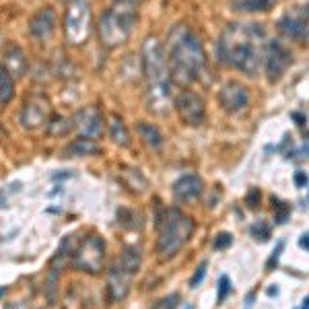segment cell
Here are the masks:
<instances>
[{"mask_svg":"<svg viewBox=\"0 0 309 309\" xmlns=\"http://www.w3.org/2000/svg\"><path fill=\"white\" fill-rule=\"evenodd\" d=\"M202 190H204L202 177L188 173V175H181L173 184V196L179 202H194L202 194Z\"/></svg>","mask_w":309,"mask_h":309,"instance_id":"cell-15","label":"cell"},{"mask_svg":"<svg viewBox=\"0 0 309 309\" xmlns=\"http://www.w3.org/2000/svg\"><path fill=\"white\" fill-rule=\"evenodd\" d=\"M260 198H262V194L258 188H251L249 194H247V206H251V208H258L260 206Z\"/></svg>","mask_w":309,"mask_h":309,"instance_id":"cell-32","label":"cell"},{"mask_svg":"<svg viewBox=\"0 0 309 309\" xmlns=\"http://www.w3.org/2000/svg\"><path fill=\"white\" fill-rule=\"evenodd\" d=\"M109 134H111V138L116 144H120V146L130 144V132H128V128H126V124L116 116L109 120Z\"/></svg>","mask_w":309,"mask_h":309,"instance_id":"cell-22","label":"cell"},{"mask_svg":"<svg viewBox=\"0 0 309 309\" xmlns=\"http://www.w3.org/2000/svg\"><path fill=\"white\" fill-rule=\"evenodd\" d=\"M307 303H309V301H307V297H305V299H303V303H301V307H299V309H307V307H309Z\"/></svg>","mask_w":309,"mask_h":309,"instance_id":"cell-37","label":"cell"},{"mask_svg":"<svg viewBox=\"0 0 309 309\" xmlns=\"http://www.w3.org/2000/svg\"><path fill=\"white\" fill-rule=\"evenodd\" d=\"M118 262L126 270H130L132 274H136V272H138V268H140V251L136 247H126L122 258Z\"/></svg>","mask_w":309,"mask_h":309,"instance_id":"cell-23","label":"cell"},{"mask_svg":"<svg viewBox=\"0 0 309 309\" xmlns=\"http://www.w3.org/2000/svg\"><path fill=\"white\" fill-rule=\"evenodd\" d=\"M97 153H101V148L91 138H76L66 148V157H87V155H97Z\"/></svg>","mask_w":309,"mask_h":309,"instance_id":"cell-18","label":"cell"},{"mask_svg":"<svg viewBox=\"0 0 309 309\" xmlns=\"http://www.w3.org/2000/svg\"><path fill=\"white\" fill-rule=\"evenodd\" d=\"M159 239H157V254L161 260L173 258L184 247L194 233V221L177 208H165L159 216Z\"/></svg>","mask_w":309,"mask_h":309,"instance_id":"cell-4","label":"cell"},{"mask_svg":"<svg viewBox=\"0 0 309 309\" xmlns=\"http://www.w3.org/2000/svg\"><path fill=\"white\" fill-rule=\"evenodd\" d=\"M66 39L72 45H81L89 39L91 33V6L89 0H70L64 19Z\"/></svg>","mask_w":309,"mask_h":309,"instance_id":"cell-6","label":"cell"},{"mask_svg":"<svg viewBox=\"0 0 309 309\" xmlns=\"http://www.w3.org/2000/svg\"><path fill=\"white\" fill-rule=\"evenodd\" d=\"M72 128H74V126H72V120H66V118H62V116H54V118L50 120V128H48V132L54 134V136H60V134L70 132Z\"/></svg>","mask_w":309,"mask_h":309,"instance_id":"cell-24","label":"cell"},{"mask_svg":"<svg viewBox=\"0 0 309 309\" xmlns=\"http://www.w3.org/2000/svg\"><path fill=\"white\" fill-rule=\"evenodd\" d=\"M15 97V81L2 66H0V109L6 107Z\"/></svg>","mask_w":309,"mask_h":309,"instance_id":"cell-21","label":"cell"},{"mask_svg":"<svg viewBox=\"0 0 309 309\" xmlns=\"http://www.w3.org/2000/svg\"><path fill=\"white\" fill-rule=\"evenodd\" d=\"M233 243V235L231 233H219L214 237V249H227Z\"/></svg>","mask_w":309,"mask_h":309,"instance_id":"cell-29","label":"cell"},{"mask_svg":"<svg viewBox=\"0 0 309 309\" xmlns=\"http://www.w3.org/2000/svg\"><path fill=\"white\" fill-rule=\"evenodd\" d=\"M295 186L297 188H305L307 186V173H305V171H297V173H295Z\"/></svg>","mask_w":309,"mask_h":309,"instance_id":"cell-33","label":"cell"},{"mask_svg":"<svg viewBox=\"0 0 309 309\" xmlns=\"http://www.w3.org/2000/svg\"><path fill=\"white\" fill-rule=\"evenodd\" d=\"M169 78L179 87H188L194 81L208 72L206 68V54L200 39L194 33L179 25L171 31V48H169Z\"/></svg>","mask_w":309,"mask_h":309,"instance_id":"cell-2","label":"cell"},{"mask_svg":"<svg viewBox=\"0 0 309 309\" xmlns=\"http://www.w3.org/2000/svg\"><path fill=\"white\" fill-rule=\"evenodd\" d=\"M177 305H179V295L177 293H171V295L163 297L161 301H157L151 309H177Z\"/></svg>","mask_w":309,"mask_h":309,"instance_id":"cell-26","label":"cell"},{"mask_svg":"<svg viewBox=\"0 0 309 309\" xmlns=\"http://www.w3.org/2000/svg\"><path fill=\"white\" fill-rule=\"evenodd\" d=\"M264 29L260 25H231L216 43L219 60L237 68L247 76H256L262 64L264 50Z\"/></svg>","mask_w":309,"mask_h":309,"instance_id":"cell-1","label":"cell"},{"mask_svg":"<svg viewBox=\"0 0 309 309\" xmlns=\"http://www.w3.org/2000/svg\"><path fill=\"white\" fill-rule=\"evenodd\" d=\"M251 235H256L262 241H266V239H270V227L264 221H258L251 225Z\"/></svg>","mask_w":309,"mask_h":309,"instance_id":"cell-28","label":"cell"},{"mask_svg":"<svg viewBox=\"0 0 309 309\" xmlns=\"http://www.w3.org/2000/svg\"><path fill=\"white\" fill-rule=\"evenodd\" d=\"M2 68L10 76H13V81H15V78L25 76V72H27L25 52H23L19 45H10V48L6 50V54H4V66Z\"/></svg>","mask_w":309,"mask_h":309,"instance_id":"cell-17","label":"cell"},{"mask_svg":"<svg viewBox=\"0 0 309 309\" xmlns=\"http://www.w3.org/2000/svg\"><path fill=\"white\" fill-rule=\"evenodd\" d=\"M50 116V107H48V99L45 97H35L33 101H27V105L21 111V122L25 128L33 130L48 120Z\"/></svg>","mask_w":309,"mask_h":309,"instance_id":"cell-14","label":"cell"},{"mask_svg":"<svg viewBox=\"0 0 309 309\" xmlns=\"http://www.w3.org/2000/svg\"><path fill=\"white\" fill-rule=\"evenodd\" d=\"M266 78L270 83L280 81V76L289 70V66L293 64V54L284 43H280L278 39H270L266 43Z\"/></svg>","mask_w":309,"mask_h":309,"instance_id":"cell-8","label":"cell"},{"mask_svg":"<svg viewBox=\"0 0 309 309\" xmlns=\"http://www.w3.org/2000/svg\"><path fill=\"white\" fill-rule=\"evenodd\" d=\"M134 274L130 270H126L120 262L111 266L109 270V278H107V289L111 295V301H122L126 299V295L130 291V280H132Z\"/></svg>","mask_w":309,"mask_h":309,"instance_id":"cell-13","label":"cell"},{"mask_svg":"<svg viewBox=\"0 0 309 309\" xmlns=\"http://www.w3.org/2000/svg\"><path fill=\"white\" fill-rule=\"evenodd\" d=\"M136 2L132 0H118L113 2L99 19V37L107 48H118L130 37L134 23L138 19Z\"/></svg>","mask_w":309,"mask_h":309,"instance_id":"cell-5","label":"cell"},{"mask_svg":"<svg viewBox=\"0 0 309 309\" xmlns=\"http://www.w3.org/2000/svg\"><path fill=\"white\" fill-rule=\"evenodd\" d=\"M282 247H284V241H278V243H276V247H274V251H272V258L266 262V268H268V270L276 266V262H278V258H280Z\"/></svg>","mask_w":309,"mask_h":309,"instance_id":"cell-31","label":"cell"},{"mask_svg":"<svg viewBox=\"0 0 309 309\" xmlns=\"http://www.w3.org/2000/svg\"><path fill=\"white\" fill-rule=\"evenodd\" d=\"M272 202H274V221H276L278 225L287 223L289 216H291V206L287 202L276 200V198H272Z\"/></svg>","mask_w":309,"mask_h":309,"instance_id":"cell-25","label":"cell"},{"mask_svg":"<svg viewBox=\"0 0 309 309\" xmlns=\"http://www.w3.org/2000/svg\"><path fill=\"white\" fill-rule=\"evenodd\" d=\"M136 130H138L140 138H142L148 146H151V148H161V144H163V136H161V132H159L157 126L148 124V122H138Z\"/></svg>","mask_w":309,"mask_h":309,"instance_id":"cell-20","label":"cell"},{"mask_svg":"<svg viewBox=\"0 0 309 309\" xmlns=\"http://www.w3.org/2000/svg\"><path fill=\"white\" fill-rule=\"evenodd\" d=\"M254 299H256V295H254V293H249V295L245 297V305H251V303H254Z\"/></svg>","mask_w":309,"mask_h":309,"instance_id":"cell-36","label":"cell"},{"mask_svg":"<svg viewBox=\"0 0 309 309\" xmlns=\"http://www.w3.org/2000/svg\"><path fill=\"white\" fill-rule=\"evenodd\" d=\"M54 29H56V15L52 8H41L29 25L33 39L37 41H48L54 35Z\"/></svg>","mask_w":309,"mask_h":309,"instance_id":"cell-16","label":"cell"},{"mask_svg":"<svg viewBox=\"0 0 309 309\" xmlns=\"http://www.w3.org/2000/svg\"><path fill=\"white\" fill-rule=\"evenodd\" d=\"M175 109L179 113V118L184 124L188 126H200L206 118V105L204 99L194 93V91H181V93L175 97Z\"/></svg>","mask_w":309,"mask_h":309,"instance_id":"cell-9","label":"cell"},{"mask_svg":"<svg viewBox=\"0 0 309 309\" xmlns=\"http://www.w3.org/2000/svg\"><path fill=\"white\" fill-rule=\"evenodd\" d=\"M276 0H231V6L241 13H264L274 6Z\"/></svg>","mask_w":309,"mask_h":309,"instance_id":"cell-19","label":"cell"},{"mask_svg":"<svg viewBox=\"0 0 309 309\" xmlns=\"http://www.w3.org/2000/svg\"><path fill=\"white\" fill-rule=\"evenodd\" d=\"M299 245H301L303 249H307V247H309V243H307V233H303V235H301V239H299Z\"/></svg>","mask_w":309,"mask_h":309,"instance_id":"cell-35","label":"cell"},{"mask_svg":"<svg viewBox=\"0 0 309 309\" xmlns=\"http://www.w3.org/2000/svg\"><path fill=\"white\" fill-rule=\"evenodd\" d=\"M204 276H206V262H202V264L196 268V272H194V276H192V280H190V287L196 289L198 284L204 280Z\"/></svg>","mask_w":309,"mask_h":309,"instance_id":"cell-30","label":"cell"},{"mask_svg":"<svg viewBox=\"0 0 309 309\" xmlns=\"http://www.w3.org/2000/svg\"><path fill=\"white\" fill-rule=\"evenodd\" d=\"M293 120H297V122H295L297 126H301V128H305V120H307V118H305V113H299V111H293Z\"/></svg>","mask_w":309,"mask_h":309,"instance_id":"cell-34","label":"cell"},{"mask_svg":"<svg viewBox=\"0 0 309 309\" xmlns=\"http://www.w3.org/2000/svg\"><path fill=\"white\" fill-rule=\"evenodd\" d=\"M219 103H221V107L229 113H237V111L245 109L247 103H249V93H247L245 85L237 83V81L225 83L221 93H219Z\"/></svg>","mask_w":309,"mask_h":309,"instance_id":"cell-12","label":"cell"},{"mask_svg":"<svg viewBox=\"0 0 309 309\" xmlns=\"http://www.w3.org/2000/svg\"><path fill=\"white\" fill-rule=\"evenodd\" d=\"M103 258H105V243L97 235L87 237L85 241L74 249L72 264L78 270H85L91 274H97L103 268Z\"/></svg>","mask_w":309,"mask_h":309,"instance_id":"cell-7","label":"cell"},{"mask_svg":"<svg viewBox=\"0 0 309 309\" xmlns=\"http://www.w3.org/2000/svg\"><path fill=\"white\" fill-rule=\"evenodd\" d=\"M229 293H231V278H229L227 274H223V276L219 278V295H216V301L223 303Z\"/></svg>","mask_w":309,"mask_h":309,"instance_id":"cell-27","label":"cell"},{"mask_svg":"<svg viewBox=\"0 0 309 309\" xmlns=\"http://www.w3.org/2000/svg\"><path fill=\"white\" fill-rule=\"evenodd\" d=\"M142 70L146 78V103L148 109L165 113L171 101V78L163 43L157 37H146L142 45Z\"/></svg>","mask_w":309,"mask_h":309,"instance_id":"cell-3","label":"cell"},{"mask_svg":"<svg viewBox=\"0 0 309 309\" xmlns=\"http://www.w3.org/2000/svg\"><path fill=\"white\" fill-rule=\"evenodd\" d=\"M4 295V289H0V297H2Z\"/></svg>","mask_w":309,"mask_h":309,"instance_id":"cell-38","label":"cell"},{"mask_svg":"<svg viewBox=\"0 0 309 309\" xmlns=\"http://www.w3.org/2000/svg\"><path fill=\"white\" fill-rule=\"evenodd\" d=\"M72 126L78 130L81 138H91L95 140L103 132V116L97 107H85L81 111H76V116L72 118Z\"/></svg>","mask_w":309,"mask_h":309,"instance_id":"cell-11","label":"cell"},{"mask_svg":"<svg viewBox=\"0 0 309 309\" xmlns=\"http://www.w3.org/2000/svg\"><path fill=\"white\" fill-rule=\"evenodd\" d=\"M278 29L295 41H307V6L303 4L287 10L278 21Z\"/></svg>","mask_w":309,"mask_h":309,"instance_id":"cell-10","label":"cell"}]
</instances>
